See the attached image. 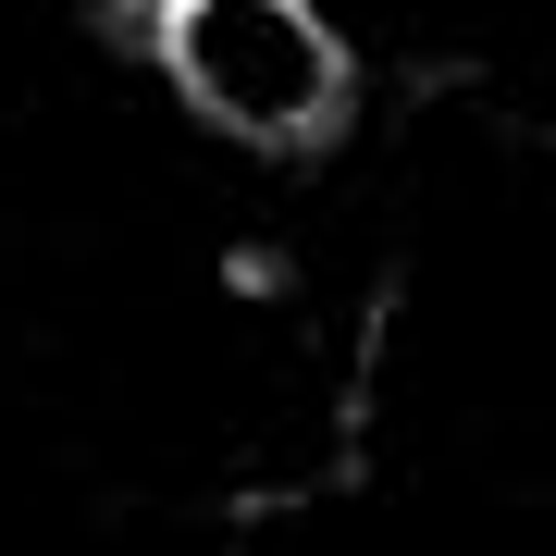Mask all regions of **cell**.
Returning <instances> with one entry per match:
<instances>
[{
	"label": "cell",
	"instance_id": "obj_1",
	"mask_svg": "<svg viewBox=\"0 0 556 556\" xmlns=\"http://www.w3.org/2000/svg\"><path fill=\"white\" fill-rule=\"evenodd\" d=\"M149 62L236 149H334L346 124V38L321 0H174Z\"/></svg>",
	"mask_w": 556,
	"mask_h": 556
}]
</instances>
